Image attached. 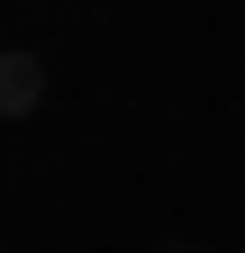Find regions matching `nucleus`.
<instances>
[{
    "instance_id": "obj_1",
    "label": "nucleus",
    "mask_w": 245,
    "mask_h": 253,
    "mask_svg": "<svg viewBox=\"0 0 245 253\" xmlns=\"http://www.w3.org/2000/svg\"><path fill=\"white\" fill-rule=\"evenodd\" d=\"M37 100H46V63H37V54L18 45L9 63H0V109H9V118H27Z\"/></svg>"
},
{
    "instance_id": "obj_2",
    "label": "nucleus",
    "mask_w": 245,
    "mask_h": 253,
    "mask_svg": "<svg viewBox=\"0 0 245 253\" xmlns=\"http://www.w3.org/2000/svg\"><path fill=\"white\" fill-rule=\"evenodd\" d=\"M164 253H191V244H164Z\"/></svg>"
}]
</instances>
